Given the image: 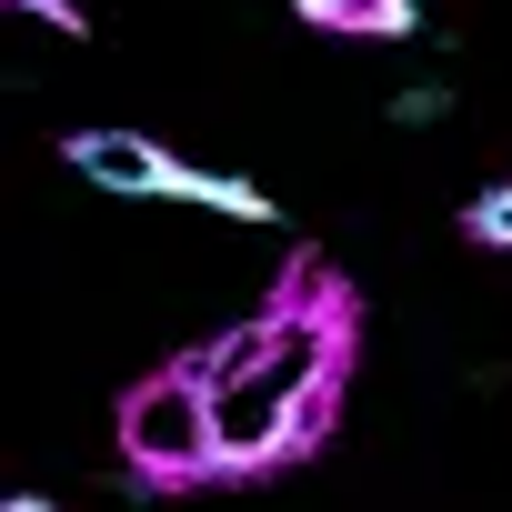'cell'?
I'll list each match as a JSON object with an SVG mask.
<instances>
[{"label":"cell","instance_id":"6da1fadb","mask_svg":"<svg viewBox=\"0 0 512 512\" xmlns=\"http://www.w3.org/2000/svg\"><path fill=\"white\" fill-rule=\"evenodd\" d=\"M111 432H121L131 492H211V482H221V452H211V392H201L181 362L141 372V382L121 392Z\"/></svg>","mask_w":512,"mask_h":512},{"label":"cell","instance_id":"7a4b0ae2","mask_svg":"<svg viewBox=\"0 0 512 512\" xmlns=\"http://www.w3.org/2000/svg\"><path fill=\"white\" fill-rule=\"evenodd\" d=\"M61 161L121 201H181V181H191V161L151 131H61Z\"/></svg>","mask_w":512,"mask_h":512},{"label":"cell","instance_id":"3957f363","mask_svg":"<svg viewBox=\"0 0 512 512\" xmlns=\"http://www.w3.org/2000/svg\"><path fill=\"white\" fill-rule=\"evenodd\" d=\"M302 31H342V41H412L422 0H292Z\"/></svg>","mask_w":512,"mask_h":512},{"label":"cell","instance_id":"277c9868","mask_svg":"<svg viewBox=\"0 0 512 512\" xmlns=\"http://www.w3.org/2000/svg\"><path fill=\"white\" fill-rule=\"evenodd\" d=\"M181 201H201V211H221V221H282V201H272L262 181H241V171H201V161H191Z\"/></svg>","mask_w":512,"mask_h":512},{"label":"cell","instance_id":"5b68a950","mask_svg":"<svg viewBox=\"0 0 512 512\" xmlns=\"http://www.w3.org/2000/svg\"><path fill=\"white\" fill-rule=\"evenodd\" d=\"M462 241H482V251H512V181H502V191H482V201L462 211Z\"/></svg>","mask_w":512,"mask_h":512},{"label":"cell","instance_id":"8992f818","mask_svg":"<svg viewBox=\"0 0 512 512\" xmlns=\"http://www.w3.org/2000/svg\"><path fill=\"white\" fill-rule=\"evenodd\" d=\"M0 11H21V21H51L61 41H81V31H91V11H81V0H0Z\"/></svg>","mask_w":512,"mask_h":512},{"label":"cell","instance_id":"52a82bcc","mask_svg":"<svg viewBox=\"0 0 512 512\" xmlns=\"http://www.w3.org/2000/svg\"><path fill=\"white\" fill-rule=\"evenodd\" d=\"M452 111V91L442 81H412V91H392V121H442Z\"/></svg>","mask_w":512,"mask_h":512},{"label":"cell","instance_id":"ba28073f","mask_svg":"<svg viewBox=\"0 0 512 512\" xmlns=\"http://www.w3.org/2000/svg\"><path fill=\"white\" fill-rule=\"evenodd\" d=\"M0 512H61L51 492H0Z\"/></svg>","mask_w":512,"mask_h":512}]
</instances>
